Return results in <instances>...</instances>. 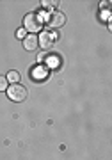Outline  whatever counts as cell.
Listing matches in <instances>:
<instances>
[{"instance_id": "obj_9", "label": "cell", "mask_w": 112, "mask_h": 160, "mask_svg": "<svg viewBox=\"0 0 112 160\" xmlns=\"http://www.w3.org/2000/svg\"><path fill=\"white\" fill-rule=\"evenodd\" d=\"M25 32H27L25 29H18V30H16V38H20V39H25V36H27Z\"/></svg>"}, {"instance_id": "obj_3", "label": "cell", "mask_w": 112, "mask_h": 160, "mask_svg": "<svg viewBox=\"0 0 112 160\" xmlns=\"http://www.w3.org/2000/svg\"><path fill=\"white\" fill-rule=\"evenodd\" d=\"M38 45H39V41H38V36H36V34L25 36V39H23V46H25V50L32 52V50L38 48Z\"/></svg>"}, {"instance_id": "obj_6", "label": "cell", "mask_w": 112, "mask_h": 160, "mask_svg": "<svg viewBox=\"0 0 112 160\" xmlns=\"http://www.w3.org/2000/svg\"><path fill=\"white\" fill-rule=\"evenodd\" d=\"M32 73H34V78L41 80V78H45V77H46V69H45V68H41V66H39V68H34Z\"/></svg>"}, {"instance_id": "obj_1", "label": "cell", "mask_w": 112, "mask_h": 160, "mask_svg": "<svg viewBox=\"0 0 112 160\" xmlns=\"http://www.w3.org/2000/svg\"><path fill=\"white\" fill-rule=\"evenodd\" d=\"M43 25H45V20H43V18H41V14H38V12L27 14V16H25V20H23V29L27 30V32H30V34H34V32H39V30L43 29Z\"/></svg>"}, {"instance_id": "obj_10", "label": "cell", "mask_w": 112, "mask_h": 160, "mask_svg": "<svg viewBox=\"0 0 112 160\" xmlns=\"http://www.w3.org/2000/svg\"><path fill=\"white\" fill-rule=\"evenodd\" d=\"M48 61H50V66H57V61H59V57H57V55H50V57H48Z\"/></svg>"}, {"instance_id": "obj_5", "label": "cell", "mask_w": 112, "mask_h": 160, "mask_svg": "<svg viewBox=\"0 0 112 160\" xmlns=\"http://www.w3.org/2000/svg\"><path fill=\"white\" fill-rule=\"evenodd\" d=\"M64 22H66L64 14H61V12H53V14L50 16V20H48V25H50V27H53V29H57V27L64 25Z\"/></svg>"}, {"instance_id": "obj_8", "label": "cell", "mask_w": 112, "mask_h": 160, "mask_svg": "<svg viewBox=\"0 0 112 160\" xmlns=\"http://www.w3.org/2000/svg\"><path fill=\"white\" fill-rule=\"evenodd\" d=\"M7 87H9L7 78H6V77H0V91H7Z\"/></svg>"}, {"instance_id": "obj_7", "label": "cell", "mask_w": 112, "mask_h": 160, "mask_svg": "<svg viewBox=\"0 0 112 160\" xmlns=\"http://www.w3.org/2000/svg\"><path fill=\"white\" fill-rule=\"evenodd\" d=\"M6 78H7V82H13V84H18V80H20V73H18V71H9Z\"/></svg>"}, {"instance_id": "obj_4", "label": "cell", "mask_w": 112, "mask_h": 160, "mask_svg": "<svg viewBox=\"0 0 112 160\" xmlns=\"http://www.w3.org/2000/svg\"><path fill=\"white\" fill-rule=\"evenodd\" d=\"M38 41L41 43L43 48H48V46L53 45V41H55V34H53V32H43V34L38 38Z\"/></svg>"}, {"instance_id": "obj_2", "label": "cell", "mask_w": 112, "mask_h": 160, "mask_svg": "<svg viewBox=\"0 0 112 160\" xmlns=\"http://www.w3.org/2000/svg\"><path fill=\"white\" fill-rule=\"evenodd\" d=\"M7 96L11 98L13 102H23L27 98V89L22 84H13L7 87Z\"/></svg>"}]
</instances>
